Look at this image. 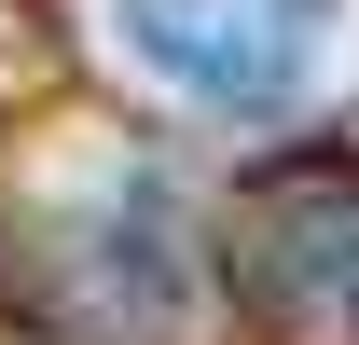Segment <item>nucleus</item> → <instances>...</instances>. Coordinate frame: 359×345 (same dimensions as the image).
<instances>
[{"label": "nucleus", "instance_id": "f257e3e1", "mask_svg": "<svg viewBox=\"0 0 359 345\" xmlns=\"http://www.w3.org/2000/svg\"><path fill=\"white\" fill-rule=\"evenodd\" d=\"M222 276L263 345H359V152H290L222 208Z\"/></svg>", "mask_w": 359, "mask_h": 345}, {"label": "nucleus", "instance_id": "f03ea898", "mask_svg": "<svg viewBox=\"0 0 359 345\" xmlns=\"http://www.w3.org/2000/svg\"><path fill=\"white\" fill-rule=\"evenodd\" d=\"M125 42L194 111H290L332 42V0H125Z\"/></svg>", "mask_w": 359, "mask_h": 345}]
</instances>
